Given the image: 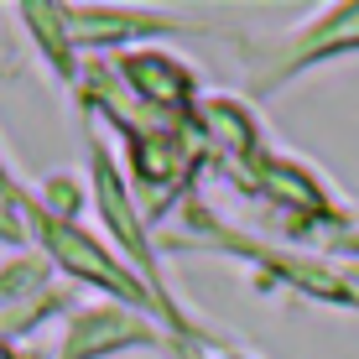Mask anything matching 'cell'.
<instances>
[{
	"mask_svg": "<svg viewBox=\"0 0 359 359\" xmlns=\"http://www.w3.org/2000/svg\"><path fill=\"white\" fill-rule=\"evenodd\" d=\"M6 188H11V182H6V167H0V193H6Z\"/></svg>",
	"mask_w": 359,
	"mask_h": 359,
	"instance_id": "cell-6",
	"label": "cell"
},
{
	"mask_svg": "<svg viewBox=\"0 0 359 359\" xmlns=\"http://www.w3.org/2000/svg\"><path fill=\"white\" fill-rule=\"evenodd\" d=\"M0 359H16V354H11V344H6V339H0Z\"/></svg>",
	"mask_w": 359,
	"mask_h": 359,
	"instance_id": "cell-5",
	"label": "cell"
},
{
	"mask_svg": "<svg viewBox=\"0 0 359 359\" xmlns=\"http://www.w3.org/2000/svg\"><path fill=\"white\" fill-rule=\"evenodd\" d=\"M151 333L135 323L130 313H109V307H99V313H83L79 323L68 333V359H99L109 349H126V344H146Z\"/></svg>",
	"mask_w": 359,
	"mask_h": 359,
	"instance_id": "cell-2",
	"label": "cell"
},
{
	"mask_svg": "<svg viewBox=\"0 0 359 359\" xmlns=\"http://www.w3.org/2000/svg\"><path fill=\"white\" fill-rule=\"evenodd\" d=\"M21 234H27V229H21V214H16V208L6 203V193H0V240L21 245Z\"/></svg>",
	"mask_w": 359,
	"mask_h": 359,
	"instance_id": "cell-4",
	"label": "cell"
},
{
	"mask_svg": "<svg viewBox=\"0 0 359 359\" xmlns=\"http://www.w3.org/2000/svg\"><path fill=\"white\" fill-rule=\"evenodd\" d=\"M32 229L42 234L47 255H53L63 271L94 281V287H104V292H115L120 302H130V307H146V292L135 287V276L109 250H99L83 229H73V219H53V214H42V208H32Z\"/></svg>",
	"mask_w": 359,
	"mask_h": 359,
	"instance_id": "cell-1",
	"label": "cell"
},
{
	"mask_svg": "<svg viewBox=\"0 0 359 359\" xmlns=\"http://www.w3.org/2000/svg\"><path fill=\"white\" fill-rule=\"evenodd\" d=\"M126 79L135 83V94L151 99V104H177V99L193 94V73L177 63V57H156V53H126L120 57Z\"/></svg>",
	"mask_w": 359,
	"mask_h": 359,
	"instance_id": "cell-3",
	"label": "cell"
}]
</instances>
